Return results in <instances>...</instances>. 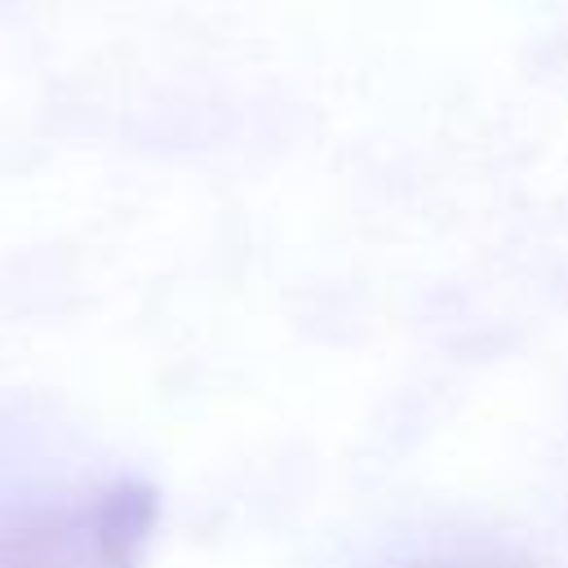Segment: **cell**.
Wrapping results in <instances>:
<instances>
[{
	"instance_id": "6da1fadb",
	"label": "cell",
	"mask_w": 568,
	"mask_h": 568,
	"mask_svg": "<svg viewBox=\"0 0 568 568\" xmlns=\"http://www.w3.org/2000/svg\"><path fill=\"white\" fill-rule=\"evenodd\" d=\"M155 519L160 493L142 479H115L4 519L0 568H138Z\"/></svg>"
},
{
	"instance_id": "7a4b0ae2",
	"label": "cell",
	"mask_w": 568,
	"mask_h": 568,
	"mask_svg": "<svg viewBox=\"0 0 568 568\" xmlns=\"http://www.w3.org/2000/svg\"><path fill=\"white\" fill-rule=\"evenodd\" d=\"M466 568H501V564H466Z\"/></svg>"
}]
</instances>
